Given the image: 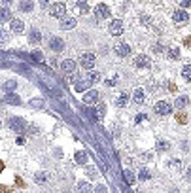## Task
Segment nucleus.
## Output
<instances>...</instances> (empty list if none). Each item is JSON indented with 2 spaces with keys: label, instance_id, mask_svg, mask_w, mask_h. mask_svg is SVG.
<instances>
[{
  "label": "nucleus",
  "instance_id": "f257e3e1",
  "mask_svg": "<svg viewBox=\"0 0 191 193\" xmlns=\"http://www.w3.org/2000/svg\"><path fill=\"white\" fill-rule=\"evenodd\" d=\"M108 31H110V34H112V36H121V34H123V31H125L123 21H121V19H114V21L110 23Z\"/></svg>",
  "mask_w": 191,
  "mask_h": 193
},
{
  "label": "nucleus",
  "instance_id": "f03ea898",
  "mask_svg": "<svg viewBox=\"0 0 191 193\" xmlns=\"http://www.w3.org/2000/svg\"><path fill=\"white\" fill-rule=\"evenodd\" d=\"M80 63H82V66L85 70H91L95 66V63H97V55H95V53H83L82 59H80Z\"/></svg>",
  "mask_w": 191,
  "mask_h": 193
},
{
  "label": "nucleus",
  "instance_id": "7ed1b4c3",
  "mask_svg": "<svg viewBox=\"0 0 191 193\" xmlns=\"http://www.w3.org/2000/svg\"><path fill=\"white\" fill-rule=\"evenodd\" d=\"M155 112H157L159 115H166V114L172 112V106L166 102V101H159V102H155Z\"/></svg>",
  "mask_w": 191,
  "mask_h": 193
},
{
  "label": "nucleus",
  "instance_id": "20e7f679",
  "mask_svg": "<svg viewBox=\"0 0 191 193\" xmlns=\"http://www.w3.org/2000/svg\"><path fill=\"white\" fill-rule=\"evenodd\" d=\"M95 17L97 19H108L110 17V8L106 4H99L97 8H95Z\"/></svg>",
  "mask_w": 191,
  "mask_h": 193
},
{
  "label": "nucleus",
  "instance_id": "39448f33",
  "mask_svg": "<svg viewBox=\"0 0 191 193\" xmlns=\"http://www.w3.org/2000/svg\"><path fill=\"white\" fill-rule=\"evenodd\" d=\"M66 12V6H64V2H55L53 6H51V10H49V13L53 15V17H63V13Z\"/></svg>",
  "mask_w": 191,
  "mask_h": 193
},
{
  "label": "nucleus",
  "instance_id": "423d86ee",
  "mask_svg": "<svg viewBox=\"0 0 191 193\" xmlns=\"http://www.w3.org/2000/svg\"><path fill=\"white\" fill-rule=\"evenodd\" d=\"M99 91H87L85 95H83V102L85 104H97L99 102Z\"/></svg>",
  "mask_w": 191,
  "mask_h": 193
},
{
  "label": "nucleus",
  "instance_id": "0eeeda50",
  "mask_svg": "<svg viewBox=\"0 0 191 193\" xmlns=\"http://www.w3.org/2000/svg\"><path fill=\"white\" fill-rule=\"evenodd\" d=\"M49 49H51V51H55V53L63 51V49H64V42H63L61 38H57V36H55V38H51V40H49Z\"/></svg>",
  "mask_w": 191,
  "mask_h": 193
},
{
  "label": "nucleus",
  "instance_id": "6e6552de",
  "mask_svg": "<svg viewBox=\"0 0 191 193\" xmlns=\"http://www.w3.org/2000/svg\"><path fill=\"white\" fill-rule=\"evenodd\" d=\"M172 19H174V23L182 25V23L189 21V15H187V12H185V10H176V12L172 13Z\"/></svg>",
  "mask_w": 191,
  "mask_h": 193
},
{
  "label": "nucleus",
  "instance_id": "1a4fd4ad",
  "mask_svg": "<svg viewBox=\"0 0 191 193\" xmlns=\"http://www.w3.org/2000/svg\"><path fill=\"white\" fill-rule=\"evenodd\" d=\"M134 66H136V68H150V66H151V61H150V57H146V55H138V57L134 59Z\"/></svg>",
  "mask_w": 191,
  "mask_h": 193
},
{
  "label": "nucleus",
  "instance_id": "9d476101",
  "mask_svg": "<svg viewBox=\"0 0 191 193\" xmlns=\"http://www.w3.org/2000/svg\"><path fill=\"white\" fill-rule=\"evenodd\" d=\"M61 70L64 72V74H72V72L76 70V63L72 59H66V61L61 63Z\"/></svg>",
  "mask_w": 191,
  "mask_h": 193
},
{
  "label": "nucleus",
  "instance_id": "9b49d317",
  "mask_svg": "<svg viewBox=\"0 0 191 193\" xmlns=\"http://www.w3.org/2000/svg\"><path fill=\"white\" fill-rule=\"evenodd\" d=\"M115 53H117L119 57H129V55H131V47H129L127 44H117V45H115Z\"/></svg>",
  "mask_w": 191,
  "mask_h": 193
},
{
  "label": "nucleus",
  "instance_id": "f8f14e48",
  "mask_svg": "<svg viewBox=\"0 0 191 193\" xmlns=\"http://www.w3.org/2000/svg\"><path fill=\"white\" fill-rule=\"evenodd\" d=\"M76 27V19L74 17H64L61 21V29L63 31H70V29H74Z\"/></svg>",
  "mask_w": 191,
  "mask_h": 193
},
{
  "label": "nucleus",
  "instance_id": "ddd939ff",
  "mask_svg": "<svg viewBox=\"0 0 191 193\" xmlns=\"http://www.w3.org/2000/svg\"><path fill=\"white\" fill-rule=\"evenodd\" d=\"M129 101H131V96H129L127 93H121V95L115 99V106H117V108H125V106L129 104Z\"/></svg>",
  "mask_w": 191,
  "mask_h": 193
},
{
  "label": "nucleus",
  "instance_id": "4468645a",
  "mask_svg": "<svg viewBox=\"0 0 191 193\" xmlns=\"http://www.w3.org/2000/svg\"><path fill=\"white\" fill-rule=\"evenodd\" d=\"M8 125H10V127H12L13 131H21L23 127H25V121H23V119H21V117H12Z\"/></svg>",
  "mask_w": 191,
  "mask_h": 193
},
{
  "label": "nucleus",
  "instance_id": "2eb2a0df",
  "mask_svg": "<svg viewBox=\"0 0 191 193\" xmlns=\"http://www.w3.org/2000/svg\"><path fill=\"white\" fill-rule=\"evenodd\" d=\"M133 99H134V102H138V104H142V102H144L146 101V93H144V89H136L134 93H133Z\"/></svg>",
  "mask_w": 191,
  "mask_h": 193
},
{
  "label": "nucleus",
  "instance_id": "dca6fc26",
  "mask_svg": "<svg viewBox=\"0 0 191 193\" xmlns=\"http://www.w3.org/2000/svg\"><path fill=\"white\" fill-rule=\"evenodd\" d=\"M12 31L13 32H23L25 31V23L21 19H12Z\"/></svg>",
  "mask_w": 191,
  "mask_h": 193
},
{
  "label": "nucleus",
  "instance_id": "f3484780",
  "mask_svg": "<svg viewBox=\"0 0 191 193\" xmlns=\"http://www.w3.org/2000/svg\"><path fill=\"white\" fill-rule=\"evenodd\" d=\"M34 4H32V0H21L19 2V10L21 12H32Z\"/></svg>",
  "mask_w": 191,
  "mask_h": 193
},
{
  "label": "nucleus",
  "instance_id": "a211bd4d",
  "mask_svg": "<svg viewBox=\"0 0 191 193\" xmlns=\"http://www.w3.org/2000/svg\"><path fill=\"white\" fill-rule=\"evenodd\" d=\"M40 40H42V34L34 29V31H30V34H29V42L30 44H40Z\"/></svg>",
  "mask_w": 191,
  "mask_h": 193
},
{
  "label": "nucleus",
  "instance_id": "6ab92c4d",
  "mask_svg": "<svg viewBox=\"0 0 191 193\" xmlns=\"http://www.w3.org/2000/svg\"><path fill=\"white\" fill-rule=\"evenodd\" d=\"M4 21H12V12L8 8L0 10V23H4Z\"/></svg>",
  "mask_w": 191,
  "mask_h": 193
},
{
  "label": "nucleus",
  "instance_id": "aec40b11",
  "mask_svg": "<svg viewBox=\"0 0 191 193\" xmlns=\"http://www.w3.org/2000/svg\"><path fill=\"white\" fill-rule=\"evenodd\" d=\"M78 12H80L82 15H85V13L89 12V4L85 2V0H78Z\"/></svg>",
  "mask_w": 191,
  "mask_h": 193
},
{
  "label": "nucleus",
  "instance_id": "412c9836",
  "mask_svg": "<svg viewBox=\"0 0 191 193\" xmlns=\"http://www.w3.org/2000/svg\"><path fill=\"white\" fill-rule=\"evenodd\" d=\"M4 101H6V102H10V104H21V99H19L17 95H6V96H4Z\"/></svg>",
  "mask_w": 191,
  "mask_h": 193
},
{
  "label": "nucleus",
  "instance_id": "4be33fe9",
  "mask_svg": "<svg viewBox=\"0 0 191 193\" xmlns=\"http://www.w3.org/2000/svg\"><path fill=\"white\" fill-rule=\"evenodd\" d=\"M76 161H78L80 165H85V163H87V153H85V152H76Z\"/></svg>",
  "mask_w": 191,
  "mask_h": 193
},
{
  "label": "nucleus",
  "instance_id": "5701e85b",
  "mask_svg": "<svg viewBox=\"0 0 191 193\" xmlns=\"http://www.w3.org/2000/svg\"><path fill=\"white\" fill-rule=\"evenodd\" d=\"M91 191V186L89 184H85V182H80L78 184V193H89Z\"/></svg>",
  "mask_w": 191,
  "mask_h": 193
},
{
  "label": "nucleus",
  "instance_id": "b1692460",
  "mask_svg": "<svg viewBox=\"0 0 191 193\" xmlns=\"http://www.w3.org/2000/svg\"><path fill=\"white\" fill-rule=\"evenodd\" d=\"M87 80H89L91 83H97V82L100 80V74H99V72H91V70H89V76H87Z\"/></svg>",
  "mask_w": 191,
  "mask_h": 193
},
{
  "label": "nucleus",
  "instance_id": "393cba45",
  "mask_svg": "<svg viewBox=\"0 0 191 193\" xmlns=\"http://www.w3.org/2000/svg\"><path fill=\"white\" fill-rule=\"evenodd\" d=\"M182 76H184L187 82H191V64H187V66L182 68Z\"/></svg>",
  "mask_w": 191,
  "mask_h": 193
},
{
  "label": "nucleus",
  "instance_id": "a878e982",
  "mask_svg": "<svg viewBox=\"0 0 191 193\" xmlns=\"http://www.w3.org/2000/svg\"><path fill=\"white\" fill-rule=\"evenodd\" d=\"M185 104H187V96H178L176 102H174V106H176V108H184Z\"/></svg>",
  "mask_w": 191,
  "mask_h": 193
},
{
  "label": "nucleus",
  "instance_id": "bb28decb",
  "mask_svg": "<svg viewBox=\"0 0 191 193\" xmlns=\"http://www.w3.org/2000/svg\"><path fill=\"white\" fill-rule=\"evenodd\" d=\"M123 180H125L127 184H134V176H133V172H131V171H125V172H123Z\"/></svg>",
  "mask_w": 191,
  "mask_h": 193
},
{
  "label": "nucleus",
  "instance_id": "cd10ccee",
  "mask_svg": "<svg viewBox=\"0 0 191 193\" xmlns=\"http://www.w3.org/2000/svg\"><path fill=\"white\" fill-rule=\"evenodd\" d=\"M169 148H170V144H169V142H165V140L157 142V150H159V152H166Z\"/></svg>",
  "mask_w": 191,
  "mask_h": 193
},
{
  "label": "nucleus",
  "instance_id": "c85d7f7f",
  "mask_svg": "<svg viewBox=\"0 0 191 193\" xmlns=\"http://www.w3.org/2000/svg\"><path fill=\"white\" fill-rule=\"evenodd\" d=\"M8 40H10V32L4 31V29H0V44H4V42H8Z\"/></svg>",
  "mask_w": 191,
  "mask_h": 193
},
{
  "label": "nucleus",
  "instance_id": "c756f323",
  "mask_svg": "<svg viewBox=\"0 0 191 193\" xmlns=\"http://www.w3.org/2000/svg\"><path fill=\"white\" fill-rule=\"evenodd\" d=\"M89 83H91V82H80V83H76V91H78V93L85 91V89L89 87Z\"/></svg>",
  "mask_w": 191,
  "mask_h": 193
},
{
  "label": "nucleus",
  "instance_id": "7c9ffc66",
  "mask_svg": "<svg viewBox=\"0 0 191 193\" xmlns=\"http://www.w3.org/2000/svg\"><path fill=\"white\" fill-rule=\"evenodd\" d=\"M169 57L170 59H180V51L176 49V47H172V49H169Z\"/></svg>",
  "mask_w": 191,
  "mask_h": 193
},
{
  "label": "nucleus",
  "instance_id": "2f4dec72",
  "mask_svg": "<svg viewBox=\"0 0 191 193\" xmlns=\"http://www.w3.org/2000/svg\"><path fill=\"white\" fill-rule=\"evenodd\" d=\"M15 87H17V82H6V83H4V89H6V91H12V89H15Z\"/></svg>",
  "mask_w": 191,
  "mask_h": 193
},
{
  "label": "nucleus",
  "instance_id": "473e14b6",
  "mask_svg": "<svg viewBox=\"0 0 191 193\" xmlns=\"http://www.w3.org/2000/svg\"><path fill=\"white\" fill-rule=\"evenodd\" d=\"M176 121H178V123H187V115H185V114H178V115H176Z\"/></svg>",
  "mask_w": 191,
  "mask_h": 193
},
{
  "label": "nucleus",
  "instance_id": "72a5a7b5",
  "mask_svg": "<svg viewBox=\"0 0 191 193\" xmlns=\"http://www.w3.org/2000/svg\"><path fill=\"white\" fill-rule=\"evenodd\" d=\"M169 165H170V168H174V171H178V168H180V167H182V163H180V161H178V159H174V161H170V163H169Z\"/></svg>",
  "mask_w": 191,
  "mask_h": 193
},
{
  "label": "nucleus",
  "instance_id": "f704fd0d",
  "mask_svg": "<svg viewBox=\"0 0 191 193\" xmlns=\"http://www.w3.org/2000/svg\"><path fill=\"white\" fill-rule=\"evenodd\" d=\"M91 115L97 119V121H100V119H102V112H97V110H91Z\"/></svg>",
  "mask_w": 191,
  "mask_h": 193
},
{
  "label": "nucleus",
  "instance_id": "c9c22d12",
  "mask_svg": "<svg viewBox=\"0 0 191 193\" xmlns=\"http://www.w3.org/2000/svg\"><path fill=\"white\" fill-rule=\"evenodd\" d=\"M30 57H32L34 61H42V53H40V51H32V53H30Z\"/></svg>",
  "mask_w": 191,
  "mask_h": 193
},
{
  "label": "nucleus",
  "instance_id": "e433bc0d",
  "mask_svg": "<svg viewBox=\"0 0 191 193\" xmlns=\"http://www.w3.org/2000/svg\"><path fill=\"white\" fill-rule=\"evenodd\" d=\"M87 174H89V178H95V176H97V171H95L93 167H89L87 168Z\"/></svg>",
  "mask_w": 191,
  "mask_h": 193
},
{
  "label": "nucleus",
  "instance_id": "4c0bfd02",
  "mask_svg": "<svg viewBox=\"0 0 191 193\" xmlns=\"http://www.w3.org/2000/svg\"><path fill=\"white\" fill-rule=\"evenodd\" d=\"M115 82H117V78H108V80L104 82V83H106L108 87H112V85H115Z\"/></svg>",
  "mask_w": 191,
  "mask_h": 193
},
{
  "label": "nucleus",
  "instance_id": "58836bf2",
  "mask_svg": "<svg viewBox=\"0 0 191 193\" xmlns=\"http://www.w3.org/2000/svg\"><path fill=\"white\" fill-rule=\"evenodd\" d=\"M148 178H150V172H148V171H142V172H140V180H148Z\"/></svg>",
  "mask_w": 191,
  "mask_h": 193
},
{
  "label": "nucleus",
  "instance_id": "ea45409f",
  "mask_svg": "<svg viewBox=\"0 0 191 193\" xmlns=\"http://www.w3.org/2000/svg\"><path fill=\"white\" fill-rule=\"evenodd\" d=\"M140 21L144 23V25H150V17H148V15H142V17H140Z\"/></svg>",
  "mask_w": 191,
  "mask_h": 193
},
{
  "label": "nucleus",
  "instance_id": "a19ab883",
  "mask_svg": "<svg viewBox=\"0 0 191 193\" xmlns=\"http://www.w3.org/2000/svg\"><path fill=\"white\" fill-rule=\"evenodd\" d=\"M95 193H106V187H104V186H99L97 189H95Z\"/></svg>",
  "mask_w": 191,
  "mask_h": 193
},
{
  "label": "nucleus",
  "instance_id": "79ce46f5",
  "mask_svg": "<svg viewBox=\"0 0 191 193\" xmlns=\"http://www.w3.org/2000/svg\"><path fill=\"white\" fill-rule=\"evenodd\" d=\"M47 4H49V0H40V6L42 8H47Z\"/></svg>",
  "mask_w": 191,
  "mask_h": 193
},
{
  "label": "nucleus",
  "instance_id": "37998d69",
  "mask_svg": "<svg viewBox=\"0 0 191 193\" xmlns=\"http://www.w3.org/2000/svg\"><path fill=\"white\" fill-rule=\"evenodd\" d=\"M0 193H10V189L6 186H0Z\"/></svg>",
  "mask_w": 191,
  "mask_h": 193
},
{
  "label": "nucleus",
  "instance_id": "c03bdc74",
  "mask_svg": "<svg viewBox=\"0 0 191 193\" xmlns=\"http://www.w3.org/2000/svg\"><path fill=\"white\" fill-rule=\"evenodd\" d=\"M184 44H185L187 47H191V36H189V38H185V40H184Z\"/></svg>",
  "mask_w": 191,
  "mask_h": 193
},
{
  "label": "nucleus",
  "instance_id": "a18cd8bd",
  "mask_svg": "<svg viewBox=\"0 0 191 193\" xmlns=\"http://www.w3.org/2000/svg\"><path fill=\"white\" fill-rule=\"evenodd\" d=\"M161 49H163L161 45H153V51H155V53H161Z\"/></svg>",
  "mask_w": 191,
  "mask_h": 193
},
{
  "label": "nucleus",
  "instance_id": "49530a36",
  "mask_svg": "<svg viewBox=\"0 0 191 193\" xmlns=\"http://www.w3.org/2000/svg\"><path fill=\"white\" fill-rule=\"evenodd\" d=\"M30 104H32V106H42V101H32Z\"/></svg>",
  "mask_w": 191,
  "mask_h": 193
},
{
  "label": "nucleus",
  "instance_id": "de8ad7c7",
  "mask_svg": "<svg viewBox=\"0 0 191 193\" xmlns=\"http://www.w3.org/2000/svg\"><path fill=\"white\" fill-rule=\"evenodd\" d=\"M15 142H17V144H25V138H23V136H19V138H17Z\"/></svg>",
  "mask_w": 191,
  "mask_h": 193
},
{
  "label": "nucleus",
  "instance_id": "09e8293b",
  "mask_svg": "<svg viewBox=\"0 0 191 193\" xmlns=\"http://www.w3.org/2000/svg\"><path fill=\"white\" fill-rule=\"evenodd\" d=\"M182 6H191V0H184V4Z\"/></svg>",
  "mask_w": 191,
  "mask_h": 193
},
{
  "label": "nucleus",
  "instance_id": "8fccbe9b",
  "mask_svg": "<svg viewBox=\"0 0 191 193\" xmlns=\"http://www.w3.org/2000/svg\"><path fill=\"white\" fill-rule=\"evenodd\" d=\"M2 2H4V4H6V8H8V6L12 4V0H2Z\"/></svg>",
  "mask_w": 191,
  "mask_h": 193
},
{
  "label": "nucleus",
  "instance_id": "3c124183",
  "mask_svg": "<svg viewBox=\"0 0 191 193\" xmlns=\"http://www.w3.org/2000/svg\"><path fill=\"white\" fill-rule=\"evenodd\" d=\"M187 178H191V167L187 168Z\"/></svg>",
  "mask_w": 191,
  "mask_h": 193
},
{
  "label": "nucleus",
  "instance_id": "603ef678",
  "mask_svg": "<svg viewBox=\"0 0 191 193\" xmlns=\"http://www.w3.org/2000/svg\"><path fill=\"white\" fill-rule=\"evenodd\" d=\"M2 168H4V163H2V161H0V172H2Z\"/></svg>",
  "mask_w": 191,
  "mask_h": 193
},
{
  "label": "nucleus",
  "instance_id": "864d4df0",
  "mask_svg": "<svg viewBox=\"0 0 191 193\" xmlns=\"http://www.w3.org/2000/svg\"><path fill=\"white\" fill-rule=\"evenodd\" d=\"M169 193H178V189H176V187H174V189H172V191H169Z\"/></svg>",
  "mask_w": 191,
  "mask_h": 193
}]
</instances>
